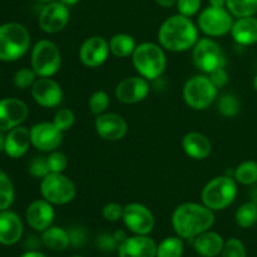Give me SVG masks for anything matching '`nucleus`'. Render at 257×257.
Returning <instances> with one entry per match:
<instances>
[{"label":"nucleus","instance_id":"obj_3","mask_svg":"<svg viewBox=\"0 0 257 257\" xmlns=\"http://www.w3.org/2000/svg\"><path fill=\"white\" fill-rule=\"evenodd\" d=\"M136 72L147 80H156L163 74L167 65L165 50L152 42H143L136 47L132 54Z\"/></svg>","mask_w":257,"mask_h":257},{"label":"nucleus","instance_id":"obj_41","mask_svg":"<svg viewBox=\"0 0 257 257\" xmlns=\"http://www.w3.org/2000/svg\"><path fill=\"white\" fill-rule=\"evenodd\" d=\"M176 5H177L178 14L191 18L200 12L201 0H177Z\"/></svg>","mask_w":257,"mask_h":257},{"label":"nucleus","instance_id":"obj_39","mask_svg":"<svg viewBox=\"0 0 257 257\" xmlns=\"http://www.w3.org/2000/svg\"><path fill=\"white\" fill-rule=\"evenodd\" d=\"M29 173L35 178H44L48 173H50L49 167H48L47 157L38 156L34 157L29 163Z\"/></svg>","mask_w":257,"mask_h":257},{"label":"nucleus","instance_id":"obj_44","mask_svg":"<svg viewBox=\"0 0 257 257\" xmlns=\"http://www.w3.org/2000/svg\"><path fill=\"white\" fill-rule=\"evenodd\" d=\"M208 78H210L211 82L213 83V85H215L217 89L226 87V85L228 84V80H230L228 73L225 68H217V69H215L213 72H211L210 74H208Z\"/></svg>","mask_w":257,"mask_h":257},{"label":"nucleus","instance_id":"obj_20","mask_svg":"<svg viewBox=\"0 0 257 257\" xmlns=\"http://www.w3.org/2000/svg\"><path fill=\"white\" fill-rule=\"evenodd\" d=\"M157 243L148 235L128 236L124 242L118 246L119 257H156Z\"/></svg>","mask_w":257,"mask_h":257},{"label":"nucleus","instance_id":"obj_50","mask_svg":"<svg viewBox=\"0 0 257 257\" xmlns=\"http://www.w3.org/2000/svg\"><path fill=\"white\" fill-rule=\"evenodd\" d=\"M4 147H5V136L3 135V132L0 131V152L4 151Z\"/></svg>","mask_w":257,"mask_h":257},{"label":"nucleus","instance_id":"obj_7","mask_svg":"<svg viewBox=\"0 0 257 257\" xmlns=\"http://www.w3.org/2000/svg\"><path fill=\"white\" fill-rule=\"evenodd\" d=\"M217 88L207 75H195L183 85L182 95L186 104L195 110H205L217 98Z\"/></svg>","mask_w":257,"mask_h":257},{"label":"nucleus","instance_id":"obj_8","mask_svg":"<svg viewBox=\"0 0 257 257\" xmlns=\"http://www.w3.org/2000/svg\"><path fill=\"white\" fill-rule=\"evenodd\" d=\"M40 193L52 205L63 206L74 200L77 188L64 173L50 172L40 181Z\"/></svg>","mask_w":257,"mask_h":257},{"label":"nucleus","instance_id":"obj_9","mask_svg":"<svg viewBox=\"0 0 257 257\" xmlns=\"http://www.w3.org/2000/svg\"><path fill=\"white\" fill-rule=\"evenodd\" d=\"M192 49L193 64L201 72L210 74L217 68H226L227 59L225 53L212 38H200Z\"/></svg>","mask_w":257,"mask_h":257},{"label":"nucleus","instance_id":"obj_34","mask_svg":"<svg viewBox=\"0 0 257 257\" xmlns=\"http://www.w3.org/2000/svg\"><path fill=\"white\" fill-rule=\"evenodd\" d=\"M110 104V98L107 92L104 90H97L90 95L89 100H88V108L90 112L97 117V115L105 113L107 108Z\"/></svg>","mask_w":257,"mask_h":257},{"label":"nucleus","instance_id":"obj_17","mask_svg":"<svg viewBox=\"0 0 257 257\" xmlns=\"http://www.w3.org/2000/svg\"><path fill=\"white\" fill-rule=\"evenodd\" d=\"M97 135L105 141H119L127 135L128 123L122 115L117 113H103L97 115L94 120Z\"/></svg>","mask_w":257,"mask_h":257},{"label":"nucleus","instance_id":"obj_25","mask_svg":"<svg viewBox=\"0 0 257 257\" xmlns=\"http://www.w3.org/2000/svg\"><path fill=\"white\" fill-rule=\"evenodd\" d=\"M225 241L217 232L208 230L193 238V248L201 257H217L222 252Z\"/></svg>","mask_w":257,"mask_h":257},{"label":"nucleus","instance_id":"obj_1","mask_svg":"<svg viewBox=\"0 0 257 257\" xmlns=\"http://www.w3.org/2000/svg\"><path fill=\"white\" fill-rule=\"evenodd\" d=\"M215 213L203 203L186 202L173 211L171 223L173 231L182 240H193L211 230L215 223Z\"/></svg>","mask_w":257,"mask_h":257},{"label":"nucleus","instance_id":"obj_52","mask_svg":"<svg viewBox=\"0 0 257 257\" xmlns=\"http://www.w3.org/2000/svg\"><path fill=\"white\" fill-rule=\"evenodd\" d=\"M253 88H255V90L257 92V74L255 75V78H253Z\"/></svg>","mask_w":257,"mask_h":257},{"label":"nucleus","instance_id":"obj_24","mask_svg":"<svg viewBox=\"0 0 257 257\" xmlns=\"http://www.w3.org/2000/svg\"><path fill=\"white\" fill-rule=\"evenodd\" d=\"M233 40L240 45H253L257 43V18H237L231 28Z\"/></svg>","mask_w":257,"mask_h":257},{"label":"nucleus","instance_id":"obj_10","mask_svg":"<svg viewBox=\"0 0 257 257\" xmlns=\"http://www.w3.org/2000/svg\"><path fill=\"white\" fill-rule=\"evenodd\" d=\"M235 20L227 8L207 7L200 13L198 17V28L207 37H222L231 32V28Z\"/></svg>","mask_w":257,"mask_h":257},{"label":"nucleus","instance_id":"obj_40","mask_svg":"<svg viewBox=\"0 0 257 257\" xmlns=\"http://www.w3.org/2000/svg\"><path fill=\"white\" fill-rule=\"evenodd\" d=\"M123 210H124V207L119 203L109 202L102 208V216L108 222H117V221L122 220Z\"/></svg>","mask_w":257,"mask_h":257},{"label":"nucleus","instance_id":"obj_42","mask_svg":"<svg viewBox=\"0 0 257 257\" xmlns=\"http://www.w3.org/2000/svg\"><path fill=\"white\" fill-rule=\"evenodd\" d=\"M70 238V246L73 247H83L87 242V231L82 226H73L68 230Z\"/></svg>","mask_w":257,"mask_h":257},{"label":"nucleus","instance_id":"obj_36","mask_svg":"<svg viewBox=\"0 0 257 257\" xmlns=\"http://www.w3.org/2000/svg\"><path fill=\"white\" fill-rule=\"evenodd\" d=\"M75 122V115L73 113V110H70L69 108H62V109L57 110L54 115V119L53 123L57 125V128H59L62 132H67L70 128L74 125Z\"/></svg>","mask_w":257,"mask_h":257},{"label":"nucleus","instance_id":"obj_11","mask_svg":"<svg viewBox=\"0 0 257 257\" xmlns=\"http://www.w3.org/2000/svg\"><path fill=\"white\" fill-rule=\"evenodd\" d=\"M122 220L133 235H150L155 228V216L142 203L132 202L125 205Z\"/></svg>","mask_w":257,"mask_h":257},{"label":"nucleus","instance_id":"obj_37","mask_svg":"<svg viewBox=\"0 0 257 257\" xmlns=\"http://www.w3.org/2000/svg\"><path fill=\"white\" fill-rule=\"evenodd\" d=\"M47 162L50 172L63 173L68 166V157L65 153L55 150L49 152V155L47 156Z\"/></svg>","mask_w":257,"mask_h":257},{"label":"nucleus","instance_id":"obj_21","mask_svg":"<svg viewBox=\"0 0 257 257\" xmlns=\"http://www.w3.org/2000/svg\"><path fill=\"white\" fill-rule=\"evenodd\" d=\"M22 235L23 222L19 216L9 210L0 211V245H15Z\"/></svg>","mask_w":257,"mask_h":257},{"label":"nucleus","instance_id":"obj_6","mask_svg":"<svg viewBox=\"0 0 257 257\" xmlns=\"http://www.w3.org/2000/svg\"><path fill=\"white\" fill-rule=\"evenodd\" d=\"M30 64L39 78H52L62 67L59 48L49 39L39 40L32 49Z\"/></svg>","mask_w":257,"mask_h":257},{"label":"nucleus","instance_id":"obj_5","mask_svg":"<svg viewBox=\"0 0 257 257\" xmlns=\"http://www.w3.org/2000/svg\"><path fill=\"white\" fill-rule=\"evenodd\" d=\"M30 47V34L20 23L0 25V60L14 62L22 58Z\"/></svg>","mask_w":257,"mask_h":257},{"label":"nucleus","instance_id":"obj_13","mask_svg":"<svg viewBox=\"0 0 257 257\" xmlns=\"http://www.w3.org/2000/svg\"><path fill=\"white\" fill-rule=\"evenodd\" d=\"M32 145L43 152H52L63 142V133L53 122H40L29 130Z\"/></svg>","mask_w":257,"mask_h":257},{"label":"nucleus","instance_id":"obj_35","mask_svg":"<svg viewBox=\"0 0 257 257\" xmlns=\"http://www.w3.org/2000/svg\"><path fill=\"white\" fill-rule=\"evenodd\" d=\"M37 73L32 68H22L14 74L13 83L18 89H27V88L33 87V84L37 80Z\"/></svg>","mask_w":257,"mask_h":257},{"label":"nucleus","instance_id":"obj_28","mask_svg":"<svg viewBox=\"0 0 257 257\" xmlns=\"http://www.w3.org/2000/svg\"><path fill=\"white\" fill-rule=\"evenodd\" d=\"M236 225L241 228H250L257 222V203L253 201L242 203L235 213Z\"/></svg>","mask_w":257,"mask_h":257},{"label":"nucleus","instance_id":"obj_29","mask_svg":"<svg viewBox=\"0 0 257 257\" xmlns=\"http://www.w3.org/2000/svg\"><path fill=\"white\" fill-rule=\"evenodd\" d=\"M233 177L243 186L255 185L257 182V162L256 161H243L233 171Z\"/></svg>","mask_w":257,"mask_h":257},{"label":"nucleus","instance_id":"obj_23","mask_svg":"<svg viewBox=\"0 0 257 257\" xmlns=\"http://www.w3.org/2000/svg\"><path fill=\"white\" fill-rule=\"evenodd\" d=\"M182 148L186 155L193 160H205L212 151V145L207 136L200 132L186 133L182 140Z\"/></svg>","mask_w":257,"mask_h":257},{"label":"nucleus","instance_id":"obj_12","mask_svg":"<svg viewBox=\"0 0 257 257\" xmlns=\"http://www.w3.org/2000/svg\"><path fill=\"white\" fill-rule=\"evenodd\" d=\"M70 19L69 7L60 2H50L40 10L38 23L43 32L48 34L59 33L67 27Z\"/></svg>","mask_w":257,"mask_h":257},{"label":"nucleus","instance_id":"obj_49","mask_svg":"<svg viewBox=\"0 0 257 257\" xmlns=\"http://www.w3.org/2000/svg\"><path fill=\"white\" fill-rule=\"evenodd\" d=\"M59 2L63 3V4H65V5H67V7H73V5L77 4V3L79 2V0H59Z\"/></svg>","mask_w":257,"mask_h":257},{"label":"nucleus","instance_id":"obj_48","mask_svg":"<svg viewBox=\"0 0 257 257\" xmlns=\"http://www.w3.org/2000/svg\"><path fill=\"white\" fill-rule=\"evenodd\" d=\"M211 7L216 8H225L226 7V0H208Z\"/></svg>","mask_w":257,"mask_h":257},{"label":"nucleus","instance_id":"obj_14","mask_svg":"<svg viewBox=\"0 0 257 257\" xmlns=\"http://www.w3.org/2000/svg\"><path fill=\"white\" fill-rule=\"evenodd\" d=\"M109 53V42L100 35H93L80 45L79 59L85 67L98 68L108 59Z\"/></svg>","mask_w":257,"mask_h":257},{"label":"nucleus","instance_id":"obj_54","mask_svg":"<svg viewBox=\"0 0 257 257\" xmlns=\"http://www.w3.org/2000/svg\"><path fill=\"white\" fill-rule=\"evenodd\" d=\"M72 257H83V256H72Z\"/></svg>","mask_w":257,"mask_h":257},{"label":"nucleus","instance_id":"obj_16","mask_svg":"<svg viewBox=\"0 0 257 257\" xmlns=\"http://www.w3.org/2000/svg\"><path fill=\"white\" fill-rule=\"evenodd\" d=\"M32 97L43 108H55L62 103L63 89L52 78H39L32 87Z\"/></svg>","mask_w":257,"mask_h":257},{"label":"nucleus","instance_id":"obj_15","mask_svg":"<svg viewBox=\"0 0 257 257\" xmlns=\"http://www.w3.org/2000/svg\"><path fill=\"white\" fill-rule=\"evenodd\" d=\"M150 80L141 77H130L118 83L115 87V98L124 104H136L147 98L150 94Z\"/></svg>","mask_w":257,"mask_h":257},{"label":"nucleus","instance_id":"obj_46","mask_svg":"<svg viewBox=\"0 0 257 257\" xmlns=\"http://www.w3.org/2000/svg\"><path fill=\"white\" fill-rule=\"evenodd\" d=\"M156 3H157L160 7H163V8H171L173 7V5L177 3V0H155Z\"/></svg>","mask_w":257,"mask_h":257},{"label":"nucleus","instance_id":"obj_26","mask_svg":"<svg viewBox=\"0 0 257 257\" xmlns=\"http://www.w3.org/2000/svg\"><path fill=\"white\" fill-rule=\"evenodd\" d=\"M42 242L52 251H64L70 246V238L68 230L58 226H50L42 233Z\"/></svg>","mask_w":257,"mask_h":257},{"label":"nucleus","instance_id":"obj_38","mask_svg":"<svg viewBox=\"0 0 257 257\" xmlns=\"http://www.w3.org/2000/svg\"><path fill=\"white\" fill-rule=\"evenodd\" d=\"M221 257H247V252L242 241L232 237L225 241Z\"/></svg>","mask_w":257,"mask_h":257},{"label":"nucleus","instance_id":"obj_31","mask_svg":"<svg viewBox=\"0 0 257 257\" xmlns=\"http://www.w3.org/2000/svg\"><path fill=\"white\" fill-rule=\"evenodd\" d=\"M226 8L236 18L252 17L257 13V0H226Z\"/></svg>","mask_w":257,"mask_h":257},{"label":"nucleus","instance_id":"obj_53","mask_svg":"<svg viewBox=\"0 0 257 257\" xmlns=\"http://www.w3.org/2000/svg\"><path fill=\"white\" fill-rule=\"evenodd\" d=\"M38 2H42V3H50V2H53V0H38Z\"/></svg>","mask_w":257,"mask_h":257},{"label":"nucleus","instance_id":"obj_19","mask_svg":"<svg viewBox=\"0 0 257 257\" xmlns=\"http://www.w3.org/2000/svg\"><path fill=\"white\" fill-rule=\"evenodd\" d=\"M54 217L55 212L53 205L44 198L33 201L28 206L27 212H25L28 225L38 232H43L49 228L54 221Z\"/></svg>","mask_w":257,"mask_h":257},{"label":"nucleus","instance_id":"obj_45","mask_svg":"<svg viewBox=\"0 0 257 257\" xmlns=\"http://www.w3.org/2000/svg\"><path fill=\"white\" fill-rule=\"evenodd\" d=\"M113 236H114V238H115V241L118 242V245H120L122 242H124V241L128 238L127 232L123 230H117L114 233H113Z\"/></svg>","mask_w":257,"mask_h":257},{"label":"nucleus","instance_id":"obj_30","mask_svg":"<svg viewBox=\"0 0 257 257\" xmlns=\"http://www.w3.org/2000/svg\"><path fill=\"white\" fill-rule=\"evenodd\" d=\"M183 251H185V245L182 238L178 236H171L157 245L156 257H182Z\"/></svg>","mask_w":257,"mask_h":257},{"label":"nucleus","instance_id":"obj_43","mask_svg":"<svg viewBox=\"0 0 257 257\" xmlns=\"http://www.w3.org/2000/svg\"><path fill=\"white\" fill-rule=\"evenodd\" d=\"M95 245H97V247L99 250L104 251V252H113L119 246L117 241H115L113 233L108 232H104L98 236L97 241H95Z\"/></svg>","mask_w":257,"mask_h":257},{"label":"nucleus","instance_id":"obj_4","mask_svg":"<svg viewBox=\"0 0 257 257\" xmlns=\"http://www.w3.org/2000/svg\"><path fill=\"white\" fill-rule=\"evenodd\" d=\"M237 192V181L233 176H218L206 183L201 198L203 205L215 212L230 207L235 202Z\"/></svg>","mask_w":257,"mask_h":257},{"label":"nucleus","instance_id":"obj_22","mask_svg":"<svg viewBox=\"0 0 257 257\" xmlns=\"http://www.w3.org/2000/svg\"><path fill=\"white\" fill-rule=\"evenodd\" d=\"M30 145H32V141H30L29 130L18 125L10 130L5 136L4 152L10 158H20L28 152Z\"/></svg>","mask_w":257,"mask_h":257},{"label":"nucleus","instance_id":"obj_27","mask_svg":"<svg viewBox=\"0 0 257 257\" xmlns=\"http://www.w3.org/2000/svg\"><path fill=\"white\" fill-rule=\"evenodd\" d=\"M136 47H137V44L135 42V38L130 34H125V33L114 34L109 40L110 53L117 58L132 57Z\"/></svg>","mask_w":257,"mask_h":257},{"label":"nucleus","instance_id":"obj_33","mask_svg":"<svg viewBox=\"0 0 257 257\" xmlns=\"http://www.w3.org/2000/svg\"><path fill=\"white\" fill-rule=\"evenodd\" d=\"M14 202V186L5 172L0 170V211L8 210Z\"/></svg>","mask_w":257,"mask_h":257},{"label":"nucleus","instance_id":"obj_47","mask_svg":"<svg viewBox=\"0 0 257 257\" xmlns=\"http://www.w3.org/2000/svg\"><path fill=\"white\" fill-rule=\"evenodd\" d=\"M20 257H47L43 252H39V251H34V250H30L27 251L25 253H23Z\"/></svg>","mask_w":257,"mask_h":257},{"label":"nucleus","instance_id":"obj_32","mask_svg":"<svg viewBox=\"0 0 257 257\" xmlns=\"http://www.w3.org/2000/svg\"><path fill=\"white\" fill-rule=\"evenodd\" d=\"M241 109V102L233 93H226L218 99L217 110L226 118H232L238 114Z\"/></svg>","mask_w":257,"mask_h":257},{"label":"nucleus","instance_id":"obj_18","mask_svg":"<svg viewBox=\"0 0 257 257\" xmlns=\"http://www.w3.org/2000/svg\"><path fill=\"white\" fill-rule=\"evenodd\" d=\"M27 104L15 98H4L0 100V131L9 132L22 124L28 117Z\"/></svg>","mask_w":257,"mask_h":257},{"label":"nucleus","instance_id":"obj_51","mask_svg":"<svg viewBox=\"0 0 257 257\" xmlns=\"http://www.w3.org/2000/svg\"><path fill=\"white\" fill-rule=\"evenodd\" d=\"M252 201L255 203H257V187H256V190L253 191V195H252Z\"/></svg>","mask_w":257,"mask_h":257},{"label":"nucleus","instance_id":"obj_2","mask_svg":"<svg viewBox=\"0 0 257 257\" xmlns=\"http://www.w3.org/2000/svg\"><path fill=\"white\" fill-rule=\"evenodd\" d=\"M157 39L163 49L182 53L195 47L197 40L200 39L198 28L190 18L185 15H171L161 24Z\"/></svg>","mask_w":257,"mask_h":257}]
</instances>
